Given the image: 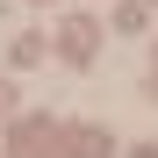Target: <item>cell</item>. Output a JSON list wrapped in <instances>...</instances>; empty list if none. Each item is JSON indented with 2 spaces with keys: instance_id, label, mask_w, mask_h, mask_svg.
<instances>
[{
  "instance_id": "6da1fadb",
  "label": "cell",
  "mask_w": 158,
  "mask_h": 158,
  "mask_svg": "<svg viewBox=\"0 0 158 158\" xmlns=\"http://www.w3.org/2000/svg\"><path fill=\"white\" fill-rule=\"evenodd\" d=\"M94 43H101V29H94V22H86V15H72V22H65V29H58V50H65V58H79V65H86V58H94Z\"/></svg>"
}]
</instances>
